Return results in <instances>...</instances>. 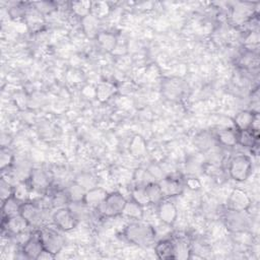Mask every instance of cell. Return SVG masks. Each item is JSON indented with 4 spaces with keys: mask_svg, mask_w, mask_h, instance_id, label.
<instances>
[{
    "mask_svg": "<svg viewBox=\"0 0 260 260\" xmlns=\"http://www.w3.org/2000/svg\"><path fill=\"white\" fill-rule=\"evenodd\" d=\"M259 140V132L254 131L252 129L245 130H237V144L253 149L257 147Z\"/></svg>",
    "mask_w": 260,
    "mask_h": 260,
    "instance_id": "obj_17",
    "label": "cell"
},
{
    "mask_svg": "<svg viewBox=\"0 0 260 260\" xmlns=\"http://www.w3.org/2000/svg\"><path fill=\"white\" fill-rule=\"evenodd\" d=\"M153 248H154V253L158 259H161V260L175 259V247H174V241L172 238L157 241Z\"/></svg>",
    "mask_w": 260,
    "mask_h": 260,
    "instance_id": "obj_15",
    "label": "cell"
},
{
    "mask_svg": "<svg viewBox=\"0 0 260 260\" xmlns=\"http://www.w3.org/2000/svg\"><path fill=\"white\" fill-rule=\"evenodd\" d=\"M252 200L248 193L240 188H234L226 201V208L234 210H248Z\"/></svg>",
    "mask_w": 260,
    "mask_h": 260,
    "instance_id": "obj_10",
    "label": "cell"
},
{
    "mask_svg": "<svg viewBox=\"0 0 260 260\" xmlns=\"http://www.w3.org/2000/svg\"><path fill=\"white\" fill-rule=\"evenodd\" d=\"M143 208L144 207H142L132 199H129L126 201V204L123 208L121 215H124L133 220H141L144 214Z\"/></svg>",
    "mask_w": 260,
    "mask_h": 260,
    "instance_id": "obj_24",
    "label": "cell"
},
{
    "mask_svg": "<svg viewBox=\"0 0 260 260\" xmlns=\"http://www.w3.org/2000/svg\"><path fill=\"white\" fill-rule=\"evenodd\" d=\"M70 203V200L68 198V195L66 193V190H58L55 191L52 196L50 197V204L52 207L55 209L60 208V207H65L68 206Z\"/></svg>",
    "mask_w": 260,
    "mask_h": 260,
    "instance_id": "obj_35",
    "label": "cell"
},
{
    "mask_svg": "<svg viewBox=\"0 0 260 260\" xmlns=\"http://www.w3.org/2000/svg\"><path fill=\"white\" fill-rule=\"evenodd\" d=\"M147 171L149 172V174L152 176V178L156 181H159L160 179H162L165 176H164V172H162V169L158 166V165H155V164H151L148 168H147Z\"/></svg>",
    "mask_w": 260,
    "mask_h": 260,
    "instance_id": "obj_42",
    "label": "cell"
},
{
    "mask_svg": "<svg viewBox=\"0 0 260 260\" xmlns=\"http://www.w3.org/2000/svg\"><path fill=\"white\" fill-rule=\"evenodd\" d=\"M230 177L236 182H245L253 171V164L250 156L237 154L229 162L228 168Z\"/></svg>",
    "mask_w": 260,
    "mask_h": 260,
    "instance_id": "obj_5",
    "label": "cell"
},
{
    "mask_svg": "<svg viewBox=\"0 0 260 260\" xmlns=\"http://www.w3.org/2000/svg\"><path fill=\"white\" fill-rule=\"evenodd\" d=\"M1 228H2V232L7 233L9 236L14 237L16 235H19L25 232L30 226L20 214H17L7 218H2Z\"/></svg>",
    "mask_w": 260,
    "mask_h": 260,
    "instance_id": "obj_13",
    "label": "cell"
},
{
    "mask_svg": "<svg viewBox=\"0 0 260 260\" xmlns=\"http://www.w3.org/2000/svg\"><path fill=\"white\" fill-rule=\"evenodd\" d=\"M51 219L54 226L61 232H70L75 229L79 222L68 206L55 209L51 215Z\"/></svg>",
    "mask_w": 260,
    "mask_h": 260,
    "instance_id": "obj_7",
    "label": "cell"
},
{
    "mask_svg": "<svg viewBox=\"0 0 260 260\" xmlns=\"http://www.w3.org/2000/svg\"><path fill=\"white\" fill-rule=\"evenodd\" d=\"M144 187H145V191H146V194H147L150 204H157L164 199V196H162V193H161V190H160V187H159L157 181L150 182V183L146 184Z\"/></svg>",
    "mask_w": 260,
    "mask_h": 260,
    "instance_id": "obj_30",
    "label": "cell"
},
{
    "mask_svg": "<svg viewBox=\"0 0 260 260\" xmlns=\"http://www.w3.org/2000/svg\"><path fill=\"white\" fill-rule=\"evenodd\" d=\"M9 15L15 19L22 17L25 15V8L20 6V4H16L15 6H13L9 9Z\"/></svg>",
    "mask_w": 260,
    "mask_h": 260,
    "instance_id": "obj_43",
    "label": "cell"
},
{
    "mask_svg": "<svg viewBox=\"0 0 260 260\" xmlns=\"http://www.w3.org/2000/svg\"><path fill=\"white\" fill-rule=\"evenodd\" d=\"M175 247V259H188L191 254V247L189 242L183 237L172 238Z\"/></svg>",
    "mask_w": 260,
    "mask_h": 260,
    "instance_id": "obj_25",
    "label": "cell"
},
{
    "mask_svg": "<svg viewBox=\"0 0 260 260\" xmlns=\"http://www.w3.org/2000/svg\"><path fill=\"white\" fill-rule=\"evenodd\" d=\"M13 193H14V185L1 177V180H0V198H1V201H4L7 198L13 196Z\"/></svg>",
    "mask_w": 260,
    "mask_h": 260,
    "instance_id": "obj_40",
    "label": "cell"
},
{
    "mask_svg": "<svg viewBox=\"0 0 260 260\" xmlns=\"http://www.w3.org/2000/svg\"><path fill=\"white\" fill-rule=\"evenodd\" d=\"M74 181L76 183H78L86 191L98 186L96 179L94 178L93 175H91L89 173H80L79 175H77V177L75 178Z\"/></svg>",
    "mask_w": 260,
    "mask_h": 260,
    "instance_id": "obj_36",
    "label": "cell"
},
{
    "mask_svg": "<svg viewBox=\"0 0 260 260\" xmlns=\"http://www.w3.org/2000/svg\"><path fill=\"white\" fill-rule=\"evenodd\" d=\"M15 161V155L8 146H1L0 149V170L1 173L7 171Z\"/></svg>",
    "mask_w": 260,
    "mask_h": 260,
    "instance_id": "obj_31",
    "label": "cell"
},
{
    "mask_svg": "<svg viewBox=\"0 0 260 260\" xmlns=\"http://www.w3.org/2000/svg\"><path fill=\"white\" fill-rule=\"evenodd\" d=\"M239 5L240 6H236L233 9L232 16L236 22L242 24L251 19L252 15H253V8H251L252 5L247 6L248 3H240Z\"/></svg>",
    "mask_w": 260,
    "mask_h": 260,
    "instance_id": "obj_26",
    "label": "cell"
},
{
    "mask_svg": "<svg viewBox=\"0 0 260 260\" xmlns=\"http://www.w3.org/2000/svg\"><path fill=\"white\" fill-rule=\"evenodd\" d=\"M38 231L44 249L47 252L57 256V254L63 249L65 245V240L60 234V230L57 228L54 229L50 226H42Z\"/></svg>",
    "mask_w": 260,
    "mask_h": 260,
    "instance_id": "obj_6",
    "label": "cell"
},
{
    "mask_svg": "<svg viewBox=\"0 0 260 260\" xmlns=\"http://www.w3.org/2000/svg\"><path fill=\"white\" fill-rule=\"evenodd\" d=\"M91 1H73L70 3V9L74 15L83 18L91 13Z\"/></svg>",
    "mask_w": 260,
    "mask_h": 260,
    "instance_id": "obj_29",
    "label": "cell"
},
{
    "mask_svg": "<svg viewBox=\"0 0 260 260\" xmlns=\"http://www.w3.org/2000/svg\"><path fill=\"white\" fill-rule=\"evenodd\" d=\"M29 191H31L30 187L28 186L27 182L26 181H22V182H18L17 184L14 185V193H13V196L15 198H17L18 200H20L21 202H24V201H27L29 200L27 197H28V194H29Z\"/></svg>",
    "mask_w": 260,
    "mask_h": 260,
    "instance_id": "obj_37",
    "label": "cell"
},
{
    "mask_svg": "<svg viewBox=\"0 0 260 260\" xmlns=\"http://www.w3.org/2000/svg\"><path fill=\"white\" fill-rule=\"evenodd\" d=\"M184 186L187 187L191 191H199L202 187V184H201V181L197 177L190 176L185 180Z\"/></svg>",
    "mask_w": 260,
    "mask_h": 260,
    "instance_id": "obj_41",
    "label": "cell"
},
{
    "mask_svg": "<svg viewBox=\"0 0 260 260\" xmlns=\"http://www.w3.org/2000/svg\"><path fill=\"white\" fill-rule=\"evenodd\" d=\"M258 112L251 111V110H243L240 111L238 114H236L234 118V124L236 130H245V129H251L253 120Z\"/></svg>",
    "mask_w": 260,
    "mask_h": 260,
    "instance_id": "obj_20",
    "label": "cell"
},
{
    "mask_svg": "<svg viewBox=\"0 0 260 260\" xmlns=\"http://www.w3.org/2000/svg\"><path fill=\"white\" fill-rule=\"evenodd\" d=\"M164 198H171L179 196L184 191V183L178 178L172 176H165L162 179L157 181Z\"/></svg>",
    "mask_w": 260,
    "mask_h": 260,
    "instance_id": "obj_11",
    "label": "cell"
},
{
    "mask_svg": "<svg viewBox=\"0 0 260 260\" xmlns=\"http://www.w3.org/2000/svg\"><path fill=\"white\" fill-rule=\"evenodd\" d=\"M130 195H131V199L136 203H138L139 205H141L142 207H145L150 204L145 191V187L142 185H136L135 187H133L131 189Z\"/></svg>",
    "mask_w": 260,
    "mask_h": 260,
    "instance_id": "obj_34",
    "label": "cell"
},
{
    "mask_svg": "<svg viewBox=\"0 0 260 260\" xmlns=\"http://www.w3.org/2000/svg\"><path fill=\"white\" fill-rule=\"evenodd\" d=\"M44 251L45 249L41 241L39 231L32 232L29 238L21 245V253L26 259L38 260Z\"/></svg>",
    "mask_w": 260,
    "mask_h": 260,
    "instance_id": "obj_8",
    "label": "cell"
},
{
    "mask_svg": "<svg viewBox=\"0 0 260 260\" xmlns=\"http://www.w3.org/2000/svg\"><path fill=\"white\" fill-rule=\"evenodd\" d=\"M82 27L84 32L91 38H95L98 36L99 31V18L92 15L91 13L87 16L81 18Z\"/></svg>",
    "mask_w": 260,
    "mask_h": 260,
    "instance_id": "obj_27",
    "label": "cell"
},
{
    "mask_svg": "<svg viewBox=\"0 0 260 260\" xmlns=\"http://www.w3.org/2000/svg\"><path fill=\"white\" fill-rule=\"evenodd\" d=\"M26 182L30 187L31 191L37 192L47 191L51 185L49 173L41 168H32Z\"/></svg>",
    "mask_w": 260,
    "mask_h": 260,
    "instance_id": "obj_9",
    "label": "cell"
},
{
    "mask_svg": "<svg viewBox=\"0 0 260 260\" xmlns=\"http://www.w3.org/2000/svg\"><path fill=\"white\" fill-rule=\"evenodd\" d=\"M216 142L225 147L237 145V130L232 128H222L215 133Z\"/></svg>",
    "mask_w": 260,
    "mask_h": 260,
    "instance_id": "obj_21",
    "label": "cell"
},
{
    "mask_svg": "<svg viewBox=\"0 0 260 260\" xmlns=\"http://www.w3.org/2000/svg\"><path fill=\"white\" fill-rule=\"evenodd\" d=\"M123 236L130 244L145 248L154 243L156 235L152 225L135 220L126 224L123 230Z\"/></svg>",
    "mask_w": 260,
    "mask_h": 260,
    "instance_id": "obj_1",
    "label": "cell"
},
{
    "mask_svg": "<svg viewBox=\"0 0 260 260\" xmlns=\"http://www.w3.org/2000/svg\"><path fill=\"white\" fill-rule=\"evenodd\" d=\"M126 201L127 199L122 193L118 191L110 192L95 210L103 217H115L122 214Z\"/></svg>",
    "mask_w": 260,
    "mask_h": 260,
    "instance_id": "obj_4",
    "label": "cell"
},
{
    "mask_svg": "<svg viewBox=\"0 0 260 260\" xmlns=\"http://www.w3.org/2000/svg\"><path fill=\"white\" fill-rule=\"evenodd\" d=\"M193 142H194L195 146L200 151H203V152L210 150L215 145V143H217L216 139H215V134H213L207 130L198 132L194 136Z\"/></svg>",
    "mask_w": 260,
    "mask_h": 260,
    "instance_id": "obj_19",
    "label": "cell"
},
{
    "mask_svg": "<svg viewBox=\"0 0 260 260\" xmlns=\"http://www.w3.org/2000/svg\"><path fill=\"white\" fill-rule=\"evenodd\" d=\"M134 181L136 182V185H142V186H145L146 184L150 183V182H153V181H150L148 180L147 178H150L152 180H154L152 178V176L149 174V172L147 171V169H137L135 172H134ZM155 181V180H154Z\"/></svg>",
    "mask_w": 260,
    "mask_h": 260,
    "instance_id": "obj_39",
    "label": "cell"
},
{
    "mask_svg": "<svg viewBox=\"0 0 260 260\" xmlns=\"http://www.w3.org/2000/svg\"><path fill=\"white\" fill-rule=\"evenodd\" d=\"M156 214L161 222L172 225L178 217V209L177 206L169 200V198H164L156 204Z\"/></svg>",
    "mask_w": 260,
    "mask_h": 260,
    "instance_id": "obj_12",
    "label": "cell"
},
{
    "mask_svg": "<svg viewBox=\"0 0 260 260\" xmlns=\"http://www.w3.org/2000/svg\"><path fill=\"white\" fill-rule=\"evenodd\" d=\"M164 93L169 99H176L181 95L182 92V85L180 80L178 79H169L162 85Z\"/></svg>",
    "mask_w": 260,
    "mask_h": 260,
    "instance_id": "obj_28",
    "label": "cell"
},
{
    "mask_svg": "<svg viewBox=\"0 0 260 260\" xmlns=\"http://www.w3.org/2000/svg\"><path fill=\"white\" fill-rule=\"evenodd\" d=\"M65 190H66V193L68 195V198H69L70 202L83 201V198H84L86 190L83 189L75 181H73L71 184H69V186Z\"/></svg>",
    "mask_w": 260,
    "mask_h": 260,
    "instance_id": "obj_33",
    "label": "cell"
},
{
    "mask_svg": "<svg viewBox=\"0 0 260 260\" xmlns=\"http://www.w3.org/2000/svg\"><path fill=\"white\" fill-rule=\"evenodd\" d=\"M118 91L117 85L112 81H101L94 88V96L100 103H107Z\"/></svg>",
    "mask_w": 260,
    "mask_h": 260,
    "instance_id": "obj_16",
    "label": "cell"
},
{
    "mask_svg": "<svg viewBox=\"0 0 260 260\" xmlns=\"http://www.w3.org/2000/svg\"><path fill=\"white\" fill-rule=\"evenodd\" d=\"M22 202L15 198L14 196H11L7 198L6 200L2 201L1 205V212H2V218H7L10 216H14L17 214H20V207Z\"/></svg>",
    "mask_w": 260,
    "mask_h": 260,
    "instance_id": "obj_22",
    "label": "cell"
},
{
    "mask_svg": "<svg viewBox=\"0 0 260 260\" xmlns=\"http://www.w3.org/2000/svg\"><path fill=\"white\" fill-rule=\"evenodd\" d=\"M45 208L39 201L27 200L22 202L20 207V215L27 221L30 228L40 229L43 226V222L46 219Z\"/></svg>",
    "mask_w": 260,
    "mask_h": 260,
    "instance_id": "obj_3",
    "label": "cell"
},
{
    "mask_svg": "<svg viewBox=\"0 0 260 260\" xmlns=\"http://www.w3.org/2000/svg\"><path fill=\"white\" fill-rule=\"evenodd\" d=\"M128 151L135 158L143 157L147 152V143L145 138L140 134H134L128 144Z\"/></svg>",
    "mask_w": 260,
    "mask_h": 260,
    "instance_id": "obj_18",
    "label": "cell"
},
{
    "mask_svg": "<svg viewBox=\"0 0 260 260\" xmlns=\"http://www.w3.org/2000/svg\"><path fill=\"white\" fill-rule=\"evenodd\" d=\"M99 46L106 52H113L118 45L116 35L110 31H100L95 37Z\"/></svg>",
    "mask_w": 260,
    "mask_h": 260,
    "instance_id": "obj_23",
    "label": "cell"
},
{
    "mask_svg": "<svg viewBox=\"0 0 260 260\" xmlns=\"http://www.w3.org/2000/svg\"><path fill=\"white\" fill-rule=\"evenodd\" d=\"M68 207L76 217L78 221L84 220L89 216V211L91 208H89L83 201L79 202H70L68 204Z\"/></svg>",
    "mask_w": 260,
    "mask_h": 260,
    "instance_id": "obj_32",
    "label": "cell"
},
{
    "mask_svg": "<svg viewBox=\"0 0 260 260\" xmlns=\"http://www.w3.org/2000/svg\"><path fill=\"white\" fill-rule=\"evenodd\" d=\"M224 226L232 233L247 232L251 224L252 218L248 210H234L226 208L222 215Z\"/></svg>",
    "mask_w": 260,
    "mask_h": 260,
    "instance_id": "obj_2",
    "label": "cell"
},
{
    "mask_svg": "<svg viewBox=\"0 0 260 260\" xmlns=\"http://www.w3.org/2000/svg\"><path fill=\"white\" fill-rule=\"evenodd\" d=\"M34 9L39 13V14H50L53 11L56 10L57 6L54 2H49V1H41V2H35L32 3Z\"/></svg>",
    "mask_w": 260,
    "mask_h": 260,
    "instance_id": "obj_38",
    "label": "cell"
},
{
    "mask_svg": "<svg viewBox=\"0 0 260 260\" xmlns=\"http://www.w3.org/2000/svg\"><path fill=\"white\" fill-rule=\"evenodd\" d=\"M108 193L109 192L106 191V189H104L102 187H99V186L93 187L85 192L83 202L89 208L95 210L101 205V203L106 199Z\"/></svg>",
    "mask_w": 260,
    "mask_h": 260,
    "instance_id": "obj_14",
    "label": "cell"
}]
</instances>
